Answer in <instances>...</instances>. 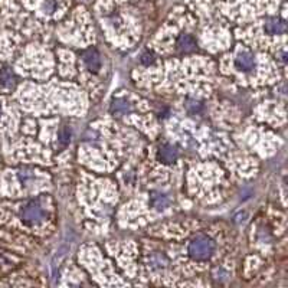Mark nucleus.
<instances>
[{
  "label": "nucleus",
  "mask_w": 288,
  "mask_h": 288,
  "mask_svg": "<svg viewBox=\"0 0 288 288\" xmlns=\"http://www.w3.org/2000/svg\"><path fill=\"white\" fill-rule=\"evenodd\" d=\"M177 46H179V49L182 50V52H190V50H193L196 48V42H195V38L192 35L183 33L177 39Z\"/></svg>",
  "instance_id": "1a4fd4ad"
},
{
  "label": "nucleus",
  "mask_w": 288,
  "mask_h": 288,
  "mask_svg": "<svg viewBox=\"0 0 288 288\" xmlns=\"http://www.w3.org/2000/svg\"><path fill=\"white\" fill-rule=\"evenodd\" d=\"M153 61H154V55L151 52H146L141 55V62L144 65H150V63H153Z\"/></svg>",
  "instance_id": "4468645a"
},
{
  "label": "nucleus",
  "mask_w": 288,
  "mask_h": 288,
  "mask_svg": "<svg viewBox=\"0 0 288 288\" xmlns=\"http://www.w3.org/2000/svg\"><path fill=\"white\" fill-rule=\"evenodd\" d=\"M20 218H22L23 224L29 226L42 224L45 221V218H46V211H45V206L42 205L40 199L30 201L29 203H26L25 206L22 208Z\"/></svg>",
  "instance_id": "f03ea898"
},
{
  "label": "nucleus",
  "mask_w": 288,
  "mask_h": 288,
  "mask_svg": "<svg viewBox=\"0 0 288 288\" xmlns=\"http://www.w3.org/2000/svg\"><path fill=\"white\" fill-rule=\"evenodd\" d=\"M189 255L196 260V261H206L209 260L215 252V242L212 239L199 235L196 238H193L189 244Z\"/></svg>",
  "instance_id": "f257e3e1"
},
{
  "label": "nucleus",
  "mask_w": 288,
  "mask_h": 288,
  "mask_svg": "<svg viewBox=\"0 0 288 288\" xmlns=\"http://www.w3.org/2000/svg\"><path fill=\"white\" fill-rule=\"evenodd\" d=\"M17 82V78H16V74L13 72L10 68L7 66H3L0 68V85L7 89H12L16 85Z\"/></svg>",
  "instance_id": "423d86ee"
},
{
  "label": "nucleus",
  "mask_w": 288,
  "mask_h": 288,
  "mask_svg": "<svg viewBox=\"0 0 288 288\" xmlns=\"http://www.w3.org/2000/svg\"><path fill=\"white\" fill-rule=\"evenodd\" d=\"M1 113H3V107H1V104H0V118H1Z\"/></svg>",
  "instance_id": "dca6fc26"
},
{
  "label": "nucleus",
  "mask_w": 288,
  "mask_h": 288,
  "mask_svg": "<svg viewBox=\"0 0 288 288\" xmlns=\"http://www.w3.org/2000/svg\"><path fill=\"white\" fill-rule=\"evenodd\" d=\"M188 108L192 113H199L202 110V105L199 102H195V101H190L188 104Z\"/></svg>",
  "instance_id": "2eb2a0df"
},
{
  "label": "nucleus",
  "mask_w": 288,
  "mask_h": 288,
  "mask_svg": "<svg viewBox=\"0 0 288 288\" xmlns=\"http://www.w3.org/2000/svg\"><path fill=\"white\" fill-rule=\"evenodd\" d=\"M235 66L238 68L239 71H244V72H250L254 69L255 66V61H254V56L251 55L250 52L244 50V52H239L238 56L235 58Z\"/></svg>",
  "instance_id": "20e7f679"
},
{
  "label": "nucleus",
  "mask_w": 288,
  "mask_h": 288,
  "mask_svg": "<svg viewBox=\"0 0 288 288\" xmlns=\"http://www.w3.org/2000/svg\"><path fill=\"white\" fill-rule=\"evenodd\" d=\"M264 30L268 35H281L286 32V22L280 17H271L265 22Z\"/></svg>",
  "instance_id": "39448f33"
},
{
  "label": "nucleus",
  "mask_w": 288,
  "mask_h": 288,
  "mask_svg": "<svg viewBox=\"0 0 288 288\" xmlns=\"http://www.w3.org/2000/svg\"><path fill=\"white\" fill-rule=\"evenodd\" d=\"M177 156H179L177 150H176V147H173L172 144H164V146L160 147V150H159V160L166 164H170L176 162Z\"/></svg>",
  "instance_id": "0eeeda50"
},
{
  "label": "nucleus",
  "mask_w": 288,
  "mask_h": 288,
  "mask_svg": "<svg viewBox=\"0 0 288 288\" xmlns=\"http://www.w3.org/2000/svg\"><path fill=\"white\" fill-rule=\"evenodd\" d=\"M82 59H84V62H85L87 68L91 72H98V71H100L101 58L97 49L91 48V49L85 50L84 55H82Z\"/></svg>",
  "instance_id": "7ed1b4c3"
},
{
  "label": "nucleus",
  "mask_w": 288,
  "mask_h": 288,
  "mask_svg": "<svg viewBox=\"0 0 288 288\" xmlns=\"http://www.w3.org/2000/svg\"><path fill=\"white\" fill-rule=\"evenodd\" d=\"M150 203L153 208H156L157 211H164L166 208H169V205H170V201H169V198L163 195V193H160V192H153L150 195Z\"/></svg>",
  "instance_id": "6e6552de"
},
{
  "label": "nucleus",
  "mask_w": 288,
  "mask_h": 288,
  "mask_svg": "<svg viewBox=\"0 0 288 288\" xmlns=\"http://www.w3.org/2000/svg\"><path fill=\"white\" fill-rule=\"evenodd\" d=\"M42 9H43V12L45 13L52 14V13L56 12V9H58V1H56V0H45Z\"/></svg>",
  "instance_id": "f8f14e48"
},
{
  "label": "nucleus",
  "mask_w": 288,
  "mask_h": 288,
  "mask_svg": "<svg viewBox=\"0 0 288 288\" xmlns=\"http://www.w3.org/2000/svg\"><path fill=\"white\" fill-rule=\"evenodd\" d=\"M133 110V105L124 98H117L113 101L111 104V111L114 114H118V115H123V114L130 113Z\"/></svg>",
  "instance_id": "9d476101"
},
{
  "label": "nucleus",
  "mask_w": 288,
  "mask_h": 288,
  "mask_svg": "<svg viewBox=\"0 0 288 288\" xmlns=\"http://www.w3.org/2000/svg\"><path fill=\"white\" fill-rule=\"evenodd\" d=\"M69 140H71V130H69V127L63 125L62 128L59 130V133H58V141L62 146H66L69 143Z\"/></svg>",
  "instance_id": "9b49d317"
},
{
  "label": "nucleus",
  "mask_w": 288,
  "mask_h": 288,
  "mask_svg": "<svg viewBox=\"0 0 288 288\" xmlns=\"http://www.w3.org/2000/svg\"><path fill=\"white\" fill-rule=\"evenodd\" d=\"M151 264H153L154 268H164V265L167 263H166V258H164L163 255H153Z\"/></svg>",
  "instance_id": "ddd939ff"
}]
</instances>
